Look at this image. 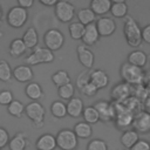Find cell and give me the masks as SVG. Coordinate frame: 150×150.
Here are the masks:
<instances>
[{"label": "cell", "instance_id": "cell-1", "mask_svg": "<svg viewBox=\"0 0 150 150\" xmlns=\"http://www.w3.org/2000/svg\"><path fill=\"white\" fill-rule=\"evenodd\" d=\"M142 27L138 22L130 15H127L123 19V34L127 43L132 48H138L142 45Z\"/></svg>", "mask_w": 150, "mask_h": 150}, {"label": "cell", "instance_id": "cell-2", "mask_svg": "<svg viewBox=\"0 0 150 150\" xmlns=\"http://www.w3.org/2000/svg\"><path fill=\"white\" fill-rule=\"evenodd\" d=\"M120 74H121L123 82L128 83L131 87L141 86L144 82V76H145L144 69L136 67V66H132V64L128 63L127 61L121 64Z\"/></svg>", "mask_w": 150, "mask_h": 150}, {"label": "cell", "instance_id": "cell-3", "mask_svg": "<svg viewBox=\"0 0 150 150\" xmlns=\"http://www.w3.org/2000/svg\"><path fill=\"white\" fill-rule=\"evenodd\" d=\"M25 114L36 129H40L45 125L46 108L39 101H30L27 105H25Z\"/></svg>", "mask_w": 150, "mask_h": 150}, {"label": "cell", "instance_id": "cell-4", "mask_svg": "<svg viewBox=\"0 0 150 150\" xmlns=\"http://www.w3.org/2000/svg\"><path fill=\"white\" fill-rule=\"evenodd\" d=\"M56 148L60 150H76L79 145V138L74 134L73 129H61L55 136Z\"/></svg>", "mask_w": 150, "mask_h": 150}, {"label": "cell", "instance_id": "cell-5", "mask_svg": "<svg viewBox=\"0 0 150 150\" xmlns=\"http://www.w3.org/2000/svg\"><path fill=\"white\" fill-rule=\"evenodd\" d=\"M55 59V55L53 52L47 49L46 47H36L33 49V52L25 59V62L27 66H38L41 63H50Z\"/></svg>", "mask_w": 150, "mask_h": 150}, {"label": "cell", "instance_id": "cell-6", "mask_svg": "<svg viewBox=\"0 0 150 150\" xmlns=\"http://www.w3.org/2000/svg\"><path fill=\"white\" fill-rule=\"evenodd\" d=\"M28 20V11L21 8L19 6H13L8 9L6 14V22L9 27L19 29L21 28Z\"/></svg>", "mask_w": 150, "mask_h": 150}, {"label": "cell", "instance_id": "cell-7", "mask_svg": "<svg viewBox=\"0 0 150 150\" xmlns=\"http://www.w3.org/2000/svg\"><path fill=\"white\" fill-rule=\"evenodd\" d=\"M114 108H115V127L122 131L128 130L129 127L132 125V121H134V114H131L130 111H128L122 103H112Z\"/></svg>", "mask_w": 150, "mask_h": 150}, {"label": "cell", "instance_id": "cell-8", "mask_svg": "<svg viewBox=\"0 0 150 150\" xmlns=\"http://www.w3.org/2000/svg\"><path fill=\"white\" fill-rule=\"evenodd\" d=\"M43 43L47 49L54 53L56 50H60L63 47L64 35L61 30L56 28H49L48 30H46L43 35Z\"/></svg>", "mask_w": 150, "mask_h": 150}, {"label": "cell", "instance_id": "cell-9", "mask_svg": "<svg viewBox=\"0 0 150 150\" xmlns=\"http://www.w3.org/2000/svg\"><path fill=\"white\" fill-rule=\"evenodd\" d=\"M54 14L56 19L63 23L71 22V20L75 16V6L66 0L57 1L54 6Z\"/></svg>", "mask_w": 150, "mask_h": 150}, {"label": "cell", "instance_id": "cell-10", "mask_svg": "<svg viewBox=\"0 0 150 150\" xmlns=\"http://www.w3.org/2000/svg\"><path fill=\"white\" fill-rule=\"evenodd\" d=\"M94 108L96 109L100 121H102L103 123L107 122H111L115 118V108L114 104L109 101H104V100H100L96 101L94 103Z\"/></svg>", "mask_w": 150, "mask_h": 150}, {"label": "cell", "instance_id": "cell-11", "mask_svg": "<svg viewBox=\"0 0 150 150\" xmlns=\"http://www.w3.org/2000/svg\"><path fill=\"white\" fill-rule=\"evenodd\" d=\"M97 32L100 34L101 38H108L110 35H112L116 30V22L110 16H100L96 21H95Z\"/></svg>", "mask_w": 150, "mask_h": 150}, {"label": "cell", "instance_id": "cell-12", "mask_svg": "<svg viewBox=\"0 0 150 150\" xmlns=\"http://www.w3.org/2000/svg\"><path fill=\"white\" fill-rule=\"evenodd\" d=\"M131 96V86L125 82L116 83L110 90V97L115 103H122Z\"/></svg>", "mask_w": 150, "mask_h": 150}, {"label": "cell", "instance_id": "cell-13", "mask_svg": "<svg viewBox=\"0 0 150 150\" xmlns=\"http://www.w3.org/2000/svg\"><path fill=\"white\" fill-rule=\"evenodd\" d=\"M134 130L138 134H149L150 132V114L142 110L141 112L134 116L132 121Z\"/></svg>", "mask_w": 150, "mask_h": 150}, {"label": "cell", "instance_id": "cell-14", "mask_svg": "<svg viewBox=\"0 0 150 150\" xmlns=\"http://www.w3.org/2000/svg\"><path fill=\"white\" fill-rule=\"evenodd\" d=\"M76 53H77V59L79 62L86 68V69H91L94 67L95 62V55L94 53L83 43L79 45L76 47Z\"/></svg>", "mask_w": 150, "mask_h": 150}, {"label": "cell", "instance_id": "cell-15", "mask_svg": "<svg viewBox=\"0 0 150 150\" xmlns=\"http://www.w3.org/2000/svg\"><path fill=\"white\" fill-rule=\"evenodd\" d=\"M13 77L20 83H29L34 77V71L27 64H19L13 69Z\"/></svg>", "mask_w": 150, "mask_h": 150}, {"label": "cell", "instance_id": "cell-16", "mask_svg": "<svg viewBox=\"0 0 150 150\" xmlns=\"http://www.w3.org/2000/svg\"><path fill=\"white\" fill-rule=\"evenodd\" d=\"M89 81L100 90L109 84V75L103 69H93L89 73Z\"/></svg>", "mask_w": 150, "mask_h": 150}, {"label": "cell", "instance_id": "cell-17", "mask_svg": "<svg viewBox=\"0 0 150 150\" xmlns=\"http://www.w3.org/2000/svg\"><path fill=\"white\" fill-rule=\"evenodd\" d=\"M100 39H101V36L97 32L95 23H90V25L84 26V33H83V36L81 39V41L83 42L84 46H87V47L94 46L100 41Z\"/></svg>", "mask_w": 150, "mask_h": 150}, {"label": "cell", "instance_id": "cell-18", "mask_svg": "<svg viewBox=\"0 0 150 150\" xmlns=\"http://www.w3.org/2000/svg\"><path fill=\"white\" fill-rule=\"evenodd\" d=\"M66 107H67L68 116H70L73 118H79L80 116H82V112L84 109V103H83L82 98L74 96L66 103Z\"/></svg>", "mask_w": 150, "mask_h": 150}, {"label": "cell", "instance_id": "cell-19", "mask_svg": "<svg viewBox=\"0 0 150 150\" xmlns=\"http://www.w3.org/2000/svg\"><path fill=\"white\" fill-rule=\"evenodd\" d=\"M127 62L132 64V66L143 68L148 62V54L141 49H134L132 52H130L128 54Z\"/></svg>", "mask_w": 150, "mask_h": 150}, {"label": "cell", "instance_id": "cell-20", "mask_svg": "<svg viewBox=\"0 0 150 150\" xmlns=\"http://www.w3.org/2000/svg\"><path fill=\"white\" fill-rule=\"evenodd\" d=\"M36 150H55L56 141L55 136L52 134H42L35 142Z\"/></svg>", "mask_w": 150, "mask_h": 150}, {"label": "cell", "instance_id": "cell-21", "mask_svg": "<svg viewBox=\"0 0 150 150\" xmlns=\"http://www.w3.org/2000/svg\"><path fill=\"white\" fill-rule=\"evenodd\" d=\"M111 0H91L89 4V8L96 16H104L110 12Z\"/></svg>", "mask_w": 150, "mask_h": 150}, {"label": "cell", "instance_id": "cell-22", "mask_svg": "<svg viewBox=\"0 0 150 150\" xmlns=\"http://www.w3.org/2000/svg\"><path fill=\"white\" fill-rule=\"evenodd\" d=\"M21 40L23 41L25 46L27 49H34L38 47V43H39V34H38V30L34 28V27H28L23 34H22V38Z\"/></svg>", "mask_w": 150, "mask_h": 150}, {"label": "cell", "instance_id": "cell-23", "mask_svg": "<svg viewBox=\"0 0 150 150\" xmlns=\"http://www.w3.org/2000/svg\"><path fill=\"white\" fill-rule=\"evenodd\" d=\"M28 145V138L25 132L19 131L16 132L8 142L9 150H26Z\"/></svg>", "mask_w": 150, "mask_h": 150}, {"label": "cell", "instance_id": "cell-24", "mask_svg": "<svg viewBox=\"0 0 150 150\" xmlns=\"http://www.w3.org/2000/svg\"><path fill=\"white\" fill-rule=\"evenodd\" d=\"M138 139H139L138 132H136L134 129H128V130L123 131L120 137V142L125 148V150H130L136 144V142Z\"/></svg>", "mask_w": 150, "mask_h": 150}, {"label": "cell", "instance_id": "cell-25", "mask_svg": "<svg viewBox=\"0 0 150 150\" xmlns=\"http://www.w3.org/2000/svg\"><path fill=\"white\" fill-rule=\"evenodd\" d=\"M25 94L30 101H39L43 97V89L38 82H29L25 87Z\"/></svg>", "mask_w": 150, "mask_h": 150}, {"label": "cell", "instance_id": "cell-26", "mask_svg": "<svg viewBox=\"0 0 150 150\" xmlns=\"http://www.w3.org/2000/svg\"><path fill=\"white\" fill-rule=\"evenodd\" d=\"M110 14L117 19H124L128 15V5L124 0H112Z\"/></svg>", "mask_w": 150, "mask_h": 150}, {"label": "cell", "instance_id": "cell-27", "mask_svg": "<svg viewBox=\"0 0 150 150\" xmlns=\"http://www.w3.org/2000/svg\"><path fill=\"white\" fill-rule=\"evenodd\" d=\"M27 48L23 43V41L21 40V38H18V39H13L9 43V48H8V53L14 59H19L25 53H26Z\"/></svg>", "mask_w": 150, "mask_h": 150}, {"label": "cell", "instance_id": "cell-28", "mask_svg": "<svg viewBox=\"0 0 150 150\" xmlns=\"http://www.w3.org/2000/svg\"><path fill=\"white\" fill-rule=\"evenodd\" d=\"M73 131L74 134L76 135L77 138H81V139H89L93 135V128L90 124L86 123L84 121L82 122H77L74 128H73Z\"/></svg>", "mask_w": 150, "mask_h": 150}, {"label": "cell", "instance_id": "cell-29", "mask_svg": "<svg viewBox=\"0 0 150 150\" xmlns=\"http://www.w3.org/2000/svg\"><path fill=\"white\" fill-rule=\"evenodd\" d=\"M77 21L80 23H82L83 26H87V25H90V23H95V21L97 20V16L93 13V11L88 7V8H81L77 14Z\"/></svg>", "mask_w": 150, "mask_h": 150}, {"label": "cell", "instance_id": "cell-30", "mask_svg": "<svg viewBox=\"0 0 150 150\" xmlns=\"http://www.w3.org/2000/svg\"><path fill=\"white\" fill-rule=\"evenodd\" d=\"M122 104H123V107L128 111H130L134 115H136V114H138V112H141L143 110V103H142V101H139L138 98H136L132 95L130 97H128L124 102H122Z\"/></svg>", "mask_w": 150, "mask_h": 150}, {"label": "cell", "instance_id": "cell-31", "mask_svg": "<svg viewBox=\"0 0 150 150\" xmlns=\"http://www.w3.org/2000/svg\"><path fill=\"white\" fill-rule=\"evenodd\" d=\"M50 112L55 118H64L67 116L66 103L61 100H56L50 104Z\"/></svg>", "mask_w": 150, "mask_h": 150}, {"label": "cell", "instance_id": "cell-32", "mask_svg": "<svg viewBox=\"0 0 150 150\" xmlns=\"http://www.w3.org/2000/svg\"><path fill=\"white\" fill-rule=\"evenodd\" d=\"M52 82L59 88V87H61V86H64V84H67V83H70L71 80H70L69 73H68L67 70L61 69V70L55 71V73L52 75Z\"/></svg>", "mask_w": 150, "mask_h": 150}, {"label": "cell", "instance_id": "cell-33", "mask_svg": "<svg viewBox=\"0 0 150 150\" xmlns=\"http://www.w3.org/2000/svg\"><path fill=\"white\" fill-rule=\"evenodd\" d=\"M82 117H83V121L88 124H95L100 121V117H98V114L96 111V109L94 108V105H87L84 107L83 109V112H82Z\"/></svg>", "mask_w": 150, "mask_h": 150}, {"label": "cell", "instance_id": "cell-34", "mask_svg": "<svg viewBox=\"0 0 150 150\" xmlns=\"http://www.w3.org/2000/svg\"><path fill=\"white\" fill-rule=\"evenodd\" d=\"M7 111H8V114L11 116L16 117V118H20L25 114V105H23V103L21 101L13 100V102L7 105Z\"/></svg>", "mask_w": 150, "mask_h": 150}, {"label": "cell", "instance_id": "cell-35", "mask_svg": "<svg viewBox=\"0 0 150 150\" xmlns=\"http://www.w3.org/2000/svg\"><path fill=\"white\" fill-rule=\"evenodd\" d=\"M74 94H75V86L70 82V83H67L64 86H61L57 88V95L59 97L64 101H69L70 98L74 97Z\"/></svg>", "mask_w": 150, "mask_h": 150}, {"label": "cell", "instance_id": "cell-36", "mask_svg": "<svg viewBox=\"0 0 150 150\" xmlns=\"http://www.w3.org/2000/svg\"><path fill=\"white\" fill-rule=\"evenodd\" d=\"M68 30L70 34V38L73 40H81L84 33V26L82 23H80L79 21H74L70 22L68 26Z\"/></svg>", "mask_w": 150, "mask_h": 150}, {"label": "cell", "instance_id": "cell-37", "mask_svg": "<svg viewBox=\"0 0 150 150\" xmlns=\"http://www.w3.org/2000/svg\"><path fill=\"white\" fill-rule=\"evenodd\" d=\"M13 77V69L8 61L1 60L0 61V81L8 82Z\"/></svg>", "mask_w": 150, "mask_h": 150}, {"label": "cell", "instance_id": "cell-38", "mask_svg": "<svg viewBox=\"0 0 150 150\" xmlns=\"http://www.w3.org/2000/svg\"><path fill=\"white\" fill-rule=\"evenodd\" d=\"M87 150H108V144L101 138H93L87 143Z\"/></svg>", "mask_w": 150, "mask_h": 150}, {"label": "cell", "instance_id": "cell-39", "mask_svg": "<svg viewBox=\"0 0 150 150\" xmlns=\"http://www.w3.org/2000/svg\"><path fill=\"white\" fill-rule=\"evenodd\" d=\"M14 100V96H13V93L8 89H2L0 90V105H8L13 102Z\"/></svg>", "mask_w": 150, "mask_h": 150}, {"label": "cell", "instance_id": "cell-40", "mask_svg": "<svg viewBox=\"0 0 150 150\" xmlns=\"http://www.w3.org/2000/svg\"><path fill=\"white\" fill-rule=\"evenodd\" d=\"M89 82V71L86 69V70H83V71H81L79 75H77V77H76V88L79 89V90H81L87 83Z\"/></svg>", "mask_w": 150, "mask_h": 150}, {"label": "cell", "instance_id": "cell-41", "mask_svg": "<svg viewBox=\"0 0 150 150\" xmlns=\"http://www.w3.org/2000/svg\"><path fill=\"white\" fill-rule=\"evenodd\" d=\"M80 91H81L83 95L88 96V97H93V96H95V95L97 94L98 89H97V88H96V87H95V86L89 81V82H88V83H87V84H86V86H84Z\"/></svg>", "mask_w": 150, "mask_h": 150}, {"label": "cell", "instance_id": "cell-42", "mask_svg": "<svg viewBox=\"0 0 150 150\" xmlns=\"http://www.w3.org/2000/svg\"><path fill=\"white\" fill-rule=\"evenodd\" d=\"M9 139H11V137H9L8 131H7L5 128L0 127V149H1V150H2L6 145H8Z\"/></svg>", "mask_w": 150, "mask_h": 150}, {"label": "cell", "instance_id": "cell-43", "mask_svg": "<svg viewBox=\"0 0 150 150\" xmlns=\"http://www.w3.org/2000/svg\"><path fill=\"white\" fill-rule=\"evenodd\" d=\"M130 150H150V143L146 139H138Z\"/></svg>", "mask_w": 150, "mask_h": 150}, {"label": "cell", "instance_id": "cell-44", "mask_svg": "<svg viewBox=\"0 0 150 150\" xmlns=\"http://www.w3.org/2000/svg\"><path fill=\"white\" fill-rule=\"evenodd\" d=\"M141 35H142V42H145V43L150 45V23L142 27Z\"/></svg>", "mask_w": 150, "mask_h": 150}, {"label": "cell", "instance_id": "cell-45", "mask_svg": "<svg viewBox=\"0 0 150 150\" xmlns=\"http://www.w3.org/2000/svg\"><path fill=\"white\" fill-rule=\"evenodd\" d=\"M33 5H34V0H18V2H16V6L25 8V9L30 8Z\"/></svg>", "mask_w": 150, "mask_h": 150}, {"label": "cell", "instance_id": "cell-46", "mask_svg": "<svg viewBox=\"0 0 150 150\" xmlns=\"http://www.w3.org/2000/svg\"><path fill=\"white\" fill-rule=\"evenodd\" d=\"M143 86L149 90L150 93V70L145 71V76H144V82H143Z\"/></svg>", "mask_w": 150, "mask_h": 150}, {"label": "cell", "instance_id": "cell-47", "mask_svg": "<svg viewBox=\"0 0 150 150\" xmlns=\"http://www.w3.org/2000/svg\"><path fill=\"white\" fill-rule=\"evenodd\" d=\"M42 6H46V7H54L57 2V0H40L39 1Z\"/></svg>", "mask_w": 150, "mask_h": 150}, {"label": "cell", "instance_id": "cell-48", "mask_svg": "<svg viewBox=\"0 0 150 150\" xmlns=\"http://www.w3.org/2000/svg\"><path fill=\"white\" fill-rule=\"evenodd\" d=\"M142 103H143V110H144L145 112L150 114V95H149Z\"/></svg>", "mask_w": 150, "mask_h": 150}, {"label": "cell", "instance_id": "cell-49", "mask_svg": "<svg viewBox=\"0 0 150 150\" xmlns=\"http://www.w3.org/2000/svg\"><path fill=\"white\" fill-rule=\"evenodd\" d=\"M1 19H2V8L0 6V21H1Z\"/></svg>", "mask_w": 150, "mask_h": 150}, {"label": "cell", "instance_id": "cell-50", "mask_svg": "<svg viewBox=\"0 0 150 150\" xmlns=\"http://www.w3.org/2000/svg\"><path fill=\"white\" fill-rule=\"evenodd\" d=\"M148 60H149V62H150V55H148Z\"/></svg>", "mask_w": 150, "mask_h": 150}, {"label": "cell", "instance_id": "cell-51", "mask_svg": "<svg viewBox=\"0 0 150 150\" xmlns=\"http://www.w3.org/2000/svg\"><path fill=\"white\" fill-rule=\"evenodd\" d=\"M0 150H1V149H0Z\"/></svg>", "mask_w": 150, "mask_h": 150}]
</instances>
